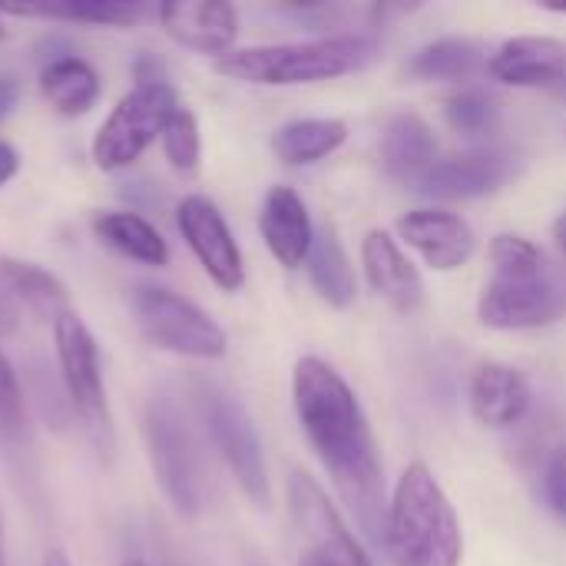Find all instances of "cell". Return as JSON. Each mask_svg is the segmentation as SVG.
<instances>
[{
    "instance_id": "cell-33",
    "label": "cell",
    "mask_w": 566,
    "mask_h": 566,
    "mask_svg": "<svg viewBox=\"0 0 566 566\" xmlns=\"http://www.w3.org/2000/svg\"><path fill=\"white\" fill-rule=\"evenodd\" d=\"M17 99H20V83L10 73H0V123L10 116V109L17 106Z\"/></svg>"
},
{
    "instance_id": "cell-11",
    "label": "cell",
    "mask_w": 566,
    "mask_h": 566,
    "mask_svg": "<svg viewBox=\"0 0 566 566\" xmlns=\"http://www.w3.org/2000/svg\"><path fill=\"white\" fill-rule=\"evenodd\" d=\"M176 226L189 245V252L199 259L202 272L222 289V292H239L245 285V262L239 252V242L219 212V206L209 196H186L176 209Z\"/></svg>"
},
{
    "instance_id": "cell-26",
    "label": "cell",
    "mask_w": 566,
    "mask_h": 566,
    "mask_svg": "<svg viewBox=\"0 0 566 566\" xmlns=\"http://www.w3.org/2000/svg\"><path fill=\"white\" fill-rule=\"evenodd\" d=\"M348 139V123L345 119H292L275 129L272 136V153L285 166H312L328 159L342 143Z\"/></svg>"
},
{
    "instance_id": "cell-37",
    "label": "cell",
    "mask_w": 566,
    "mask_h": 566,
    "mask_svg": "<svg viewBox=\"0 0 566 566\" xmlns=\"http://www.w3.org/2000/svg\"><path fill=\"white\" fill-rule=\"evenodd\" d=\"M0 566H7V541H3V514H0Z\"/></svg>"
},
{
    "instance_id": "cell-7",
    "label": "cell",
    "mask_w": 566,
    "mask_h": 566,
    "mask_svg": "<svg viewBox=\"0 0 566 566\" xmlns=\"http://www.w3.org/2000/svg\"><path fill=\"white\" fill-rule=\"evenodd\" d=\"M143 441L153 478L159 491L172 504V511L186 521L202 511V458L196 438L176 401L166 395H153L143 415Z\"/></svg>"
},
{
    "instance_id": "cell-4",
    "label": "cell",
    "mask_w": 566,
    "mask_h": 566,
    "mask_svg": "<svg viewBox=\"0 0 566 566\" xmlns=\"http://www.w3.org/2000/svg\"><path fill=\"white\" fill-rule=\"evenodd\" d=\"M189 401L196 408V418H199L206 438L226 461V468L235 478V484L242 488V494L259 511H269L272 484H269L262 441L255 434L249 411L239 405V398L226 385H219L209 375H189Z\"/></svg>"
},
{
    "instance_id": "cell-25",
    "label": "cell",
    "mask_w": 566,
    "mask_h": 566,
    "mask_svg": "<svg viewBox=\"0 0 566 566\" xmlns=\"http://www.w3.org/2000/svg\"><path fill=\"white\" fill-rule=\"evenodd\" d=\"M0 285L13 295V302H23L40 318L56 322L70 308V292L66 285L43 265L36 262H20L0 255Z\"/></svg>"
},
{
    "instance_id": "cell-13",
    "label": "cell",
    "mask_w": 566,
    "mask_h": 566,
    "mask_svg": "<svg viewBox=\"0 0 566 566\" xmlns=\"http://www.w3.org/2000/svg\"><path fill=\"white\" fill-rule=\"evenodd\" d=\"M156 20L166 30V36L186 50L216 60L235 50L239 13L226 0H169L156 7Z\"/></svg>"
},
{
    "instance_id": "cell-28",
    "label": "cell",
    "mask_w": 566,
    "mask_h": 566,
    "mask_svg": "<svg viewBox=\"0 0 566 566\" xmlns=\"http://www.w3.org/2000/svg\"><path fill=\"white\" fill-rule=\"evenodd\" d=\"M159 143H163L166 163L179 176H196L199 172V163H202V136H199V119H196L192 109L179 106L172 113V119L166 123Z\"/></svg>"
},
{
    "instance_id": "cell-34",
    "label": "cell",
    "mask_w": 566,
    "mask_h": 566,
    "mask_svg": "<svg viewBox=\"0 0 566 566\" xmlns=\"http://www.w3.org/2000/svg\"><path fill=\"white\" fill-rule=\"evenodd\" d=\"M17 172H20V156H17V149H13L7 139H0V186H7Z\"/></svg>"
},
{
    "instance_id": "cell-20",
    "label": "cell",
    "mask_w": 566,
    "mask_h": 566,
    "mask_svg": "<svg viewBox=\"0 0 566 566\" xmlns=\"http://www.w3.org/2000/svg\"><path fill=\"white\" fill-rule=\"evenodd\" d=\"M308 279L318 292L322 302H328L332 308H348L358 295V275L355 265L335 232V226H322L315 229L308 259H305Z\"/></svg>"
},
{
    "instance_id": "cell-24",
    "label": "cell",
    "mask_w": 566,
    "mask_h": 566,
    "mask_svg": "<svg viewBox=\"0 0 566 566\" xmlns=\"http://www.w3.org/2000/svg\"><path fill=\"white\" fill-rule=\"evenodd\" d=\"M93 235L129 262L163 269L169 262V245L163 232L139 212H99L93 219Z\"/></svg>"
},
{
    "instance_id": "cell-6",
    "label": "cell",
    "mask_w": 566,
    "mask_h": 566,
    "mask_svg": "<svg viewBox=\"0 0 566 566\" xmlns=\"http://www.w3.org/2000/svg\"><path fill=\"white\" fill-rule=\"evenodd\" d=\"M53 352H56L60 381H63L73 415L80 418L90 444L103 458H109L116 448V431H113V415L106 401V385H103L99 345L90 325L80 318V312L66 308L53 322Z\"/></svg>"
},
{
    "instance_id": "cell-22",
    "label": "cell",
    "mask_w": 566,
    "mask_h": 566,
    "mask_svg": "<svg viewBox=\"0 0 566 566\" xmlns=\"http://www.w3.org/2000/svg\"><path fill=\"white\" fill-rule=\"evenodd\" d=\"M13 17H50L90 27H133L143 17H156V7L129 0H36V3H0Z\"/></svg>"
},
{
    "instance_id": "cell-35",
    "label": "cell",
    "mask_w": 566,
    "mask_h": 566,
    "mask_svg": "<svg viewBox=\"0 0 566 566\" xmlns=\"http://www.w3.org/2000/svg\"><path fill=\"white\" fill-rule=\"evenodd\" d=\"M554 242H557V249L566 255V212L554 222Z\"/></svg>"
},
{
    "instance_id": "cell-3",
    "label": "cell",
    "mask_w": 566,
    "mask_h": 566,
    "mask_svg": "<svg viewBox=\"0 0 566 566\" xmlns=\"http://www.w3.org/2000/svg\"><path fill=\"white\" fill-rule=\"evenodd\" d=\"M378 53V43L361 33L318 36L298 43L239 46L216 60V73L252 86H302L325 83L365 70Z\"/></svg>"
},
{
    "instance_id": "cell-1",
    "label": "cell",
    "mask_w": 566,
    "mask_h": 566,
    "mask_svg": "<svg viewBox=\"0 0 566 566\" xmlns=\"http://www.w3.org/2000/svg\"><path fill=\"white\" fill-rule=\"evenodd\" d=\"M292 405L302 434L308 438L342 501L352 507L361 531L381 544L388 517L385 471L358 395L328 361L305 355L292 371Z\"/></svg>"
},
{
    "instance_id": "cell-31",
    "label": "cell",
    "mask_w": 566,
    "mask_h": 566,
    "mask_svg": "<svg viewBox=\"0 0 566 566\" xmlns=\"http://www.w3.org/2000/svg\"><path fill=\"white\" fill-rule=\"evenodd\" d=\"M547 497L554 504V511L566 517V448H557L547 461V478H544Z\"/></svg>"
},
{
    "instance_id": "cell-19",
    "label": "cell",
    "mask_w": 566,
    "mask_h": 566,
    "mask_svg": "<svg viewBox=\"0 0 566 566\" xmlns=\"http://www.w3.org/2000/svg\"><path fill=\"white\" fill-rule=\"evenodd\" d=\"M381 166L391 179L418 182L438 159V143L431 126L418 113H398L381 129Z\"/></svg>"
},
{
    "instance_id": "cell-16",
    "label": "cell",
    "mask_w": 566,
    "mask_h": 566,
    "mask_svg": "<svg viewBox=\"0 0 566 566\" xmlns=\"http://www.w3.org/2000/svg\"><path fill=\"white\" fill-rule=\"evenodd\" d=\"M468 395H471V415L478 418V424L494 428V431L517 428L527 418L531 401H534L527 378L504 361L478 365Z\"/></svg>"
},
{
    "instance_id": "cell-39",
    "label": "cell",
    "mask_w": 566,
    "mask_h": 566,
    "mask_svg": "<svg viewBox=\"0 0 566 566\" xmlns=\"http://www.w3.org/2000/svg\"><path fill=\"white\" fill-rule=\"evenodd\" d=\"M3 36H7V30H3V23H0V40H3Z\"/></svg>"
},
{
    "instance_id": "cell-12",
    "label": "cell",
    "mask_w": 566,
    "mask_h": 566,
    "mask_svg": "<svg viewBox=\"0 0 566 566\" xmlns=\"http://www.w3.org/2000/svg\"><path fill=\"white\" fill-rule=\"evenodd\" d=\"M497 83L521 90H544L566 99V43L557 36H514L504 40L488 63Z\"/></svg>"
},
{
    "instance_id": "cell-32",
    "label": "cell",
    "mask_w": 566,
    "mask_h": 566,
    "mask_svg": "<svg viewBox=\"0 0 566 566\" xmlns=\"http://www.w3.org/2000/svg\"><path fill=\"white\" fill-rule=\"evenodd\" d=\"M20 328V305L13 302V295L0 285V342L13 338Z\"/></svg>"
},
{
    "instance_id": "cell-17",
    "label": "cell",
    "mask_w": 566,
    "mask_h": 566,
    "mask_svg": "<svg viewBox=\"0 0 566 566\" xmlns=\"http://www.w3.org/2000/svg\"><path fill=\"white\" fill-rule=\"evenodd\" d=\"M259 232L279 265L285 269L305 265L312 239H315V226L302 196L292 186H272L265 192V202L259 212Z\"/></svg>"
},
{
    "instance_id": "cell-8",
    "label": "cell",
    "mask_w": 566,
    "mask_h": 566,
    "mask_svg": "<svg viewBox=\"0 0 566 566\" xmlns=\"http://www.w3.org/2000/svg\"><path fill=\"white\" fill-rule=\"evenodd\" d=\"M179 106L182 103L166 80H136V86L119 96V103L96 129L90 146L93 163L103 172L129 169L163 136Z\"/></svg>"
},
{
    "instance_id": "cell-18",
    "label": "cell",
    "mask_w": 566,
    "mask_h": 566,
    "mask_svg": "<svg viewBox=\"0 0 566 566\" xmlns=\"http://www.w3.org/2000/svg\"><path fill=\"white\" fill-rule=\"evenodd\" d=\"M361 265L368 285L398 312H415L424 302V282L415 262L401 252V245L385 232L371 229L361 242Z\"/></svg>"
},
{
    "instance_id": "cell-30",
    "label": "cell",
    "mask_w": 566,
    "mask_h": 566,
    "mask_svg": "<svg viewBox=\"0 0 566 566\" xmlns=\"http://www.w3.org/2000/svg\"><path fill=\"white\" fill-rule=\"evenodd\" d=\"M27 431V405H23V388L20 378L10 365V358L0 348V438L3 441H20Z\"/></svg>"
},
{
    "instance_id": "cell-9",
    "label": "cell",
    "mask_w": 566,
    "mask_h": 566,
    "mask_svg": "<svg viewBox=\"0 0 566 566\" xmlns=\"http://www.w3.org/2000/svg\"><path fill=\"white\" fill-rule=\"evenodd\" d=\"M289 517L302 547L298 566H375L308 471L289 474Z\"/></svg>"
},
{
    "instance_id": "cell-23",
    "label": "cell",
    "mask_w": 566,
    "mask_h": 566,
    "mask_svg": "<svg viewBox=\"0 0 566 566\" xmlns=\"http://www.w3.org/2000/svg\"><path fill=\"white\" fill-rule=\"evenodd\" d=\"M40 93L60 116H83L96 106L103 83L83 56H56L40 70Z\"/></svg>"
},
{
    "instance_id": "cell-36",
    "label": "cell",
    "mask_w": 566,
    "mask_h": 566,
    "mask_svg": "<svg viewBox=\"0 0 566 566\" xmlns=\"http://www.w3.org/2000/svg\"><path fill=\"white\" fill-rule=\"evenodd\" d=\"M40 566H73V564H70L66 551H60V547H56V551H50V554L43 557V564Z\"/></svg>"
},
{
    "instance_id": "cell-21",
    "label": "cell",
    "mask_w": 566,
    "mask_h": 566,
    "mask_svg": "<svg viewBox=\"0 0 566 566\" xmlns=\"http://www.w3.org/2000/svg\"><path fill=\"white\" fill-rule=\"evenodd\" d=\"M491 56L484 53L481 43L468 40V36H444L434 40L428 46H421L411 63H408V76L418 83H461V80H474L481 73H488Z\"/></svg>"
},
{
    "instance_id": "cell-2",
    "label": "cell",
    "mask_w": 566,
    "mask_h": 566,
    "mask_svg": "<svg viewBox=\"0 0 566 566\" xmlns=\"http://www.w3.org/2000/svg\"><path fill=\"white\" fill-rule=\"evenodd\" d=\"M385 547L395 566H461V517L428 464H408L385 517Z\"/></svg>"
},
{
    "instance_id": "cell-5",
    "label": "cell",
    "mask_w": 566,
    "mask_h": 566,
    "mask_svg": "<svg viewBox=\"0 0 566 566\" xmlns=\"http://www.w3.org/2000/svg\"><path fill=\"white\" fill-rule=\"evenodd\" d=\"M129 308L139 335L159 352L196 358V361H219L229 352V338L222 325L196 302H189L186 295L166 285L136 282L129 289Z\"/></svg>"
},
{
    "instance_id": "cell-29",
    "label": "cell",
    "mask_w": 566,
    "mask_h": 566,
    "mask_svg": "<svg viewBox=\"0 0 566 566\" xmlns=\"http://www.w3.org/2000/svg\"><path fill=\"white\" fill-rule=\"evenodd\" d=\"M491 265H494V275H507V279H517V275H534L547 265V255L541 252V245H534L531 239L524 235H514V232H501L494 235L491 242Z\"/></svg>"
},
{
    "instance_id": "cell-38",
    "label": "cell",
    "mask_w": 566,
    "mask_h": 566,
    "mask_svg": "<svg viewBox=\"0 0 566 566\" xmlns=\"http://www.w3.org/2000/svg\"><path fill=\"white\" fill-rule=\"evenodd\" d=\"M123 566H146L143 560H129V564H123Z\"/></svg>"
},
{
    "instance_id": "cell-10",
    "label": "cell",
    "mask_w": 566,
    "mask_h": 566,
    "mask_svg": "<svg viewBox=\"0 0 566 566\" xmlns=\"http://www.w3.org/2000/svg\"><path fill=\"white\" fill-rule=\"evenodd\" d=\"M566 315V265L547 259L534 275H491L478 298V318L497 332H527L554 325Z\"/></svg>"
},
{
    "instance_id": "cell-27",
    "label": "cell",
    "mask_w": 566,
    "mask_h": 566,
    "mask_svg": "<svg viewBox=\"0 0 566 566\" xmlns=\"http://www.w3.org/2000/svg\"><path fill=\"white\" fill-rule=\"evenodd\" d=\"M444 116H448V123L461 136L481 139V136H488V133L497 129V123H501V103L488 90L468 86V90H458L454 96L444 99Z\"/></svg>"
},
{
    "instance_id": "cell-14",
    "label": "cell",
    "mask_w": 566,
    "mask_h": 566,
    "mask_svg": "<svg viewBox=\"0 0 566 566\" xmlns=\"http://www.w3.org/2000/svg\"><path fill=\"white\" fill-rule=\"evenodd\" d=\"M514 176V156L501 149H474L448 159H434V166L415 182L418 192L444 202L481 199L497 192Z\"/></svg>"
},
{
    "instance_id": "cell-15",
    "label": "cell",
    "mask_w": 566,
    "mask_h": 566,
    "mask_svg": "<svg viewBox=\"0 0 566 566\" xmlns=\"http://www.w3.org/2000/svg\"><path fill=\"white\" fill-rule=\"evenodd\" d=\"M398 235L434 269L454 272L471 262L478 235L458 212L448 209H411L398 219Z\"/></svg>"
}]
</instances>
